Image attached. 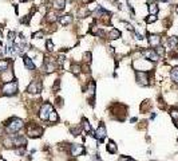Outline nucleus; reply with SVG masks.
Masks as SVG:
<instances>
[{"mask_svg": "<svg viewBox=\"0 0 178 161\" xmlns=\"http://www.w3.org/2000/svg\"><path fill=\"white\" fill-rule=\"evenodd\" d=\"M153 63L154 62H152V60H149L146 58H138V59L133 60V67L137 71H150L154 67Z\"/></svg>", "mask_w": 178, "mask_h": 161, "instance_id": "obj_1", "label": "nucleus"}, {"mask_svg": "<svg viewBox=\"0 0 178 161\" xmlns=\"http://www.w3.org/2000/svg\"><path fill=\"white\" fill-rule=\"evenodd\" d=\"M5 126H7V132L8 133H18L19 130H22L24 127V123L19 118H11L5 123Z\"/></svg>", "mask_w": 178, "mask_h": 161, "instance_id": "obj_2", "label": "nucleus"}, {"mask_svg": "<svg viewBox=\"0 0 178 161\" xmlns=\"http://www.w3.org/2000/svg\"><path fill=\"white\" fill-rule=\"evenodd\" d=\"M2 93H3V95H9V97L15 95V94L18 93V82L13 79L11 82L4 83L2 87Z\"/></svg>", "mask_w": 178, "mask_h": 161, "instance_id": "obj_3", "label": "nucleus"}, {"mask_svg": "<svg viewBox=\"0 0 178 161\" xmlns=\"http://www.w3.org/2000/svg\"><path fill=\"white\" fill-rule=\"evenodd\" d=\"M59 11H55V9H48L46 12V15L43 16V20L47 26H51V24H56L59 20Z\"/></svg>", "mask_w": 178, "mask_h": 161, "instance_id": "obj_4", "label": "nucleus"}, {"mask_svg": "<svg viewBox=\"0 0 178 161\" xmlns=\"http://www.w3.org/2000/svg\"><path fill=\"white\" fill-rule=\"evenodd\" d=\"M42 133H43V129L36 125L35 122L28 123V126H27V134H28V137H31V138H38V137L42 136Z\"/></svg>", "mask_w": 178, "mask_h": 161, "instance_id": "obj_5", "label": "nucleus"}, {"mask_svg": "<svg viewBox=\"0 0 178 161\" xmlns=\"http://www.w3.org/2000/svg\"><path fill=\"white\" fill-rule=\"evenodd\" d=\"M135 78H137V82H138L141 86L150 85V75H149V73L147 71H137L135 73Z\"/></svg>", "mask_w": 178, "mask_h": 161, "instance_id": "obj_6", "label": "nucleus"}, {"mask_svg": "<svg viewBox=\"0 0 178 161\" xmlns=\"http://www.w3.org/2000/svg\"><path fill=\"white\" fill-rule=\"evenodd\" d=\"M54 109L51 103H43L40 106V110H39V117L42 121H48V116L51 113V110Z\"/></svg>", "mask_w": 178, "mask_h": 161, "instance_id": "obj_7", "label": "nucleus"}, {"mask_svg": "<svg viewBox=\"0 0 178 161\" xmlns=\"http://www.w3.org/2000/svg\"><path fill=\"white\" fill-rule=\"evenodd\" d=\"M147 42H149V46L152 48H155V47L161 46L162 38H161V35H158V34H149L147 35Z\"/></svg>", "mask_w": 178, "mask_h": 161, "instance_id": "obj_8", "label": "nucleus"}, {"mask_svg": "<svg viewBox=\"0 0 178 161\" xmlns=\"http://www.w3.org/2000/svg\"><path fill=\"white\" fill-rule=\"evenodd\" d=\"M142 55H143V58L152 60V62H158V60L161 59V58H159V55L155 52V50H154V48L142 50Z\"/></svg>", "mask_w": 178, "mask_h": 161, "instance_id": "obj_9", "label": "nucleus"}, {"mask_svg": "<svg viewBox=\"0 0 178 161\" xmlns=\"http://www.w3.org/2000/svg\"><path fill=\"white\" fill-rule=\"evenodd\" d=\"M58 23L63 27H67V26H70V24L74 23V16L70 15V13H62V15H59Z\"/></svg>", "mask_w": 178, "mask_h": 161, "instance_id": "obj_10", "label": "nucleus"}, {"mask_svg": "<svg viewBox=\"0 0 178 161\" xmlns=\"http://www.w3.org/2000/svg\"><path fill=\"white\" fill-rule=\"evenodd\" d=\"M86 152V149H85V146H82V145H76V144H74V145H70V153H71V156L74 157H79V156H82L83 153Z\"/></svg>", "mask_w": 178, "mask_h": 161, "instance_id": "obj_11", "label": "nucleus"}, {"mask_svg": "<svg viewBox=\"0 0 178 161\" xmlns=\"http://www.w3.org/2000/svg\"><path fill=\"white\" fill-rule=\"evenodd\" d=\"M13 71L11 69H7L5 71L0 73V80H2L3 83H7V82H11V80H13Z\"/></svg>", "mask_w": 178, "mask_h": 161, "instance_id": "obj_12", "label": "nucleus"}, {"mask_svg": "<svg viewBox=\"0 0 178 161\" xmlns=\"http://www.w3.org/2000/svg\"><path fill=\"white\" fill-rule=\"evenodd\" d=\"M40 90H42V83H40L39 80H32V82L30 83V86L27 87V91L31 93V94H38Z\"/></svg>", "mask_w": 178, "mask_h": 161, "instance_id": "obj_13", "label": "nucleus"}, {"mask_svg": "<svg viewBox=\"0 0 178 161\" xmlns=\"http://www.w3.org/2000/svg\"><path fill=\"white\" fill-rule=\"evenodd\" d=\"M94 137H95L98 141H103L106 138V126L103 125V123H100L99 127L95 130V133H94Z\"/></svg>", "mask_w": 178, "mask_h": 161, "instance_id": "obj_14", "label": "nucleus"}, {"mask_svg": "<svg viewBox=\"0 0 178 161\" xmlns=\"http://www.w3.org/2000/svg\"><path fill=\"white\" fill-rule=\"evenodd\" d=\"M23 62L27 67V70H35V62L32 60V58H30L28 55H23Z\"/></svg>", "mask_w": 178, "mask_h": 161, "instance_id": "obj_15", "label": "nucleus"}, {"mask_svg": "<svg viewBox=\"0 0 178 161\" xmlns=\"http://www.w3.org/2000/svg\"><path fill=\"white\" fill-rule=\"evenodd\" d=\"M147 12L149 13H153V15H158L159 12V5L157 4L155 2H152L147 4Z\"/></svg>", "mask_w": 178, "mask_h": 161, "instance_id": "obj_16", "label": "nucleus"}, {"mask_svg": "<svg viewBox=\"0 0 178 161\" xmlns=\"http://www.w3.org/2000/svg\"><path fill=\"white\" fill-rule=\"evenodd\" d=\"M70 71H71L74 75H79L82 73V65L76 62H71V66H70Z\"/></svg>", "mask_w": 178, "mask_h": 161, "instance_id": "obj_17", "label": "nucleus"}, {"mask_svg": "<svg viewBox=\"0 0 178 161\" xmlns=\"http://www.w3.org/2000/svg\"><path fill=\"white\" fill-rule=\"evenodd\" d=\"M120 35H122V34H120V31L118 28H111L110 32L107 34V38H109L110 40H117V39L120 38Z\"/></svg>", "mask_w": 178, "mask_h": 161, "instance_id": "obj_18", "label": "nucleus"}, {"mask_svg": "<svg viewBox=\"0 0 178 161\" xmlns=\"http://www.w3.org/2000/svg\"><path fill=\"white\" fill-rule=\"evenodd\" d=\"M9 66H11V60L0 59V73H3V71H5L7 69H9Z\"/></svg>", "mask_w": 178, "mask_h": 161, "instance_id": "obj_19", "label": "nucleus"}, {"mask_svg": "<svg viewBox=\"0 0 178 161\" xmlns=\"http://www.w3.org/2000/svg\"><path fill=\"white\" fill-rule=\"evenodd\" d=\"M167 45H169L170 50H174L178 46V38L177 36H170V38L167 39Z\"/></svg>", "mask_w": 178, "mask_h": 161, "instance_id": "obj_20", "label": "nucleus"}, {"mask_svg": "<svg viewBox=\"0 0 178 161\" xmlns=\"http://www.w3.org/2000/svg\"><path fill=\"white\" fill-rule=\"evenodd\" d=\"M106 150H107V152H109V153H111V154H115V153H117V150H118V148H117L115 142L110 141V142L106 145Z\"/></svg>", "mask_w": 178, "mask_h": 161, "instance_id": "obj_21", "label": "nucleus"}, {"mask_svg": "<svg viewBox=\"0 0 178 161\" xmlns=\"http://www.w3.org/2000/svg\"><path fill=\"white\" fill-rule=\"evenodd\" d=\"M170 78L173 79L174 83L178 85V67H173L172 71H170Z\"/></svg>", "mask_w": 178, "mask_h": 161, "instance_id": "obj_22", "label": "nucleus"}, {"mask_svg": "<svg viewBox=\"0 0 178 161\" xmlns=\"http://www.w3.org/2000/svg\"><path fill=\"white\" fill-rule=\"evenodd\" d=\"M157 20H158V16L157 15H153V13H149V15L145 18V22L147 24H152V23H155Z\"/></svg>", "mask_w": 178, "mask_h": 161, "instance_id": "obj_23", "label": "nucleus"}, {"mask_svg": "<svg viewBox=\"0 0 178 161\" xmlns=\"http://www.w3.org/2000/svg\"><path fill=\"white\" fill-rule=\"evenodd\" d=\"M91 59H92V54L90 51H86L85 54H83V63L90 65V63H91Z\"/></svg>", "mask_w": 178, "mask_h": 161, "instance_id": "obj_24", "label": "nucleus"}, {"mask_svg": "<svg viewBox=\"0 0 178 161\" xmlns=\"http://www.w3.org/2000/svg\"><path fill=\"white\" fill-rule=\"evenodd\" d=\"M48 121H51V122H58V121H59L58 113H56L54 109L51 110V113H50V116H48Z\"/></svg>", "mask_w": 178, "mask_h": 161, "instance_id": "obj_25", "label": "nucleus"}, {"mask_svg": "<svg viewBox=\"0 0 178 161\" xmlns=\"http://www.w3.org/2000/svg\"><path fill=\"white\" fill-rule=\"evenodd\" d=\"M82 127L85 129V132H86V133H90V132H91V126H90L89 121H87L86 118H83V120H82Z\"/></svg>", "mask_w": 178, "mask_h": 161, "instance_id": "obj_26", "label": "nucleus"}, {"mask_svg": "<svg viewBox=\"0 0 178 161\" xmlns=\"http://www.w3.org/2000/svg\"><path fill=\"white\" fill-rule=\"evenodd\" d=\"M155 52L159 55V58H163L165 56V54H166V50H165V47H162V46H158V47H155Z\"/></svg>", "mask_w": 178, "mask_h": 161, "instance_id": "obj_27", "label": "nucleus"}, {"mask_svg": "<svg viewBox=\"0 0 178 161\" xmlns=\"http://www.w3.org/2000/svg\"><path fill=\"white\" fill-rule=\"evenodd\" d=\"M43 36H44V31H42V30H39V31H35L32 34V39H42Z\"/></svg>", "mask_w": 178, "mask_h": 161, "instance_id": "obj_28", "label": "nucleus"}, {"mask_svg": "<svg viewBox=\"0 0 178 161\" xmlns=\"http://www.w3.org/2000/svg\"><path fill=\"white\" fill-rule=\"evenodd\" d=\"M170 117L176 121H178V109H176V107H173V109H170Z\"/></svg>", "mask_w": 178, "mask_h": 161, "instance_id": "obj_29", "label": "nucleus"}, {"mask_svg": "<svg viewBox=\"0 0 178 161\" xmlns=\"http://www.w3.org/2000/svg\"><path fill=\"white\" fill-rule=\"evenodd\" d=\"M46 47H47V50H48V51H54L55 46H54V43H52V40H51V39H48V40L46 42Z\"/></svg>", "mask_w": 178, "mask_h": 161, "instance_id": "obj_30", "label": "nucleus"}, {"mask_svg": "<svg viewBox=\"0 0 178 161\" xmlns=\"http://www.w3.org/2000/svg\"><path fill=\"white\" fill-rule=\"evenodd\" d=\"M80 127L82 126H75V127H72L71 129V133H72V136H78V134H80Z\"/></svg>", "mask_w": 178, "mask_h": 161, "instance_id": "obj_31", "label": "nucleus"}, {"mask_svg": "<svg viewBox=\"0 0 178 161\" xmlns=\"http://www.w3.org/2000/svg\"><path fill=\"white\" fill-rule=\"evenodd\" d=\"M59 85H60V80L56 79V80H55V85L52 86V90H54V91H58V90H59Z\"/></svg>", "mask_w": 178, "mask_h": 161, "instance_id": "obj_32", "label": "nucleus"}, {"mask_svg": "<svg viewBox=\"0 0 178 161\" xmlns=\"http://www.w3.org/2000/svg\"><path fill=\"white\" fill-rule=\"evenodd\" d=\"M95 0H80V3H82V5H89L91 4V3H94Z\"/></svg>", "mask_w": 178, "mask_h": 161, "instance_id": "obj_33", "label": "nucleus"}, {"mask_svg": "<svg viewBox=\"0 0 178 161\" xmlns=\"http://www.w3.org/2000/svg\"><path fill=\"white\" fill-rule=\"evenodd\" d=\"M130 160V157H127V156H122V157H119V160L118 161H129Z\"/></svg>", "mask_w": 178, "mask_h": 161, "instance_id": "obj_34", "label": "nucleus"}, {"mask_svg": "<svg viewBox=\"0 0 178 161\" xmlns=\"http://www.w3.org/2000/svg\"><path fill=\"white\" fill-rule=\"evenodd\" d=\"M19 3H27V2H30V0H18Z\"/></svg>", "mask_w": 178, "mask_h": 161, "instance_id": "obj_35", "label": "nucleus"}, {"mask_svg": "<svg viewBox=\"0 0 178 161\" xmlns=\"http://www.w3.org/2000/svg\"><path fill=\"white\" fill-rule=\"evenodd\" d=\"M174 11H176V13H177V15H178V4L176 5V8H174Z\"/></svg>", "mask_w": 178, "mask_h": 161, "instance_id": "obj_36", "label": "nucleus"}, {"mask_svg": "<svg viewBox=\"0 0 178 161\" xmlns=\"http://www.w3.org/2000/svg\"><path fill=\"white\" fill-rule=\"evenodd\" d=\"M129 161H135V160H133V159H130V160H129Z\"/></svg>", "mask_w": 178, "mask_h": 161, "instance_id": "obj_37", "label": "nucleus"}, {"mask_svg": "<svg viewBox=\"0 0 178 161\" xmlns=\"http://www.w3.org/2000/svg\"><path fill=\"white\" fill-rule=\"evenodd\" d=\"M0 161H4V160H3V159H0Z\"/></svg>", "mask_w": 178, "mask_h": 161, "instance_id": "obj_38", "label": "nucleus"}, {"mask_svg": "<svg viewBox=\"0 0 178 161\" xmlns=\"http://www.w3.org/2000/svg\"><path fill=\"white\" fill-rule=\"evenodd\" d=\"M177 127H178V123H177Z\"/></svg>", "mask_w": 178, "mask_h": 161, "instance_id": "obj_39", "label": "nucleus"}]
</instances>
